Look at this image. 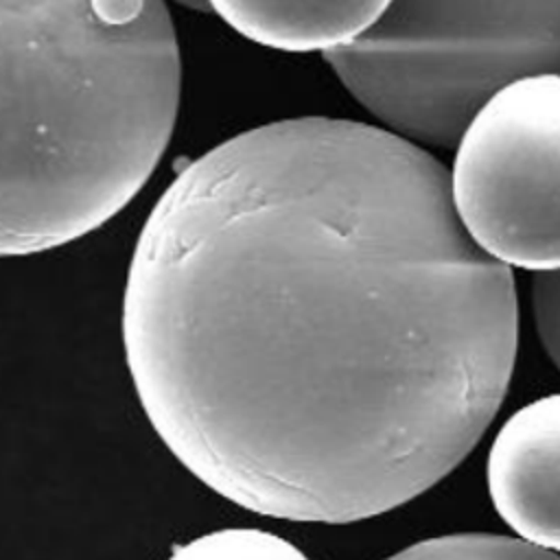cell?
Returning <instances> with one entry per match:
<instances>
[{
    "instance_id": "8992f818",
    "label": "cell",
    "mask_w": 560,
    "mask_h": 560,
    "mask_svg": "<svg viewBox=\"0 0 560 560\" xmlns=\"http://www.w3.org/2000/svg\"><path fill=\"white\" fill-rule=\"evenodd\" d=\"M243 37L289 52H330L354 42L387 2H243L210 4Z\"/></svg>"
},
{
    "instance_id": "7a4b0ae2",
    "label": "cell",
    "mask_w": 560,
    "mask_h": 560,
    "mask_svg": "<svg viewBox=\"0 0 560 560\" xmlns=\"http://www.w3.org/2000/svg\"><path fill=\"white\" fill-rule=\"evenodd\" d=\"M179 92L164 2H0V256L118 214L160 164Z\"/></svg>"
},
{
    "instance_id": "9c48e42d",
    "label": "cell",
    "mask_w": 560,
    "mask_h": 560,
    "mask_svg": "<svg viewBox=\"0 0 560 560\" xmlns=\"http://www.w3.org/2000/svg\"><path fill=\"white\" fill-rule=\"evenodd\" d=\"M532 311L540 343L560 370V269L542 271L534 278Z\"/></svg>"
},
{
    "instance_id": "52a82bcc",
    "label": "cell",
    "mask_w": 560,
    "mask_h": 560,
    "mask_svg": "<svg viewBox=\"0 0 560 560\" xmlns=\"http://www.w3.org/2000/svg\"><path fill=\"white\" fill-rule=\"evenodd\" d=\"M385 560H560V556L508 536L451 534L420 540Z\"/></svg>"
},
{
    "instance_id": "6da1fadb",
    "label": "cell",
    "mask_w": 560,
    "mask_h": 560,
    "mask_svg": "<svg viewBox=\"0 0 560 560\" xmlns=\"http://www.w3.org/2000/svg\"><path fill=\"white\" fill-rule=\"evenodd\" d=\"M122 346L151 427L199 481L258 514L350 523L475 448L512 378L518 300L438 158L304 116L168 184L129 262Z\"/></svg>"
},
{
    "instance_id": "3957f363",
    "label": "cell",
    "mask_w": 560,
    "mask_h": 560,
    "mask_svg": "<svg viewBox=\"0 0 560 560\" xmlns=\"http://www.w3.org/2000/svg\"><path fill=\"white\" fill-rule=\"evenodd\" d=\"M324 59L389 133L451 149L503 88L560 74V0L387 2Z\"/></svg>"
},
{
    "instance_id": "ba28073f",
    "label": "cell",
    "mask_w": 560,
    "mask_h": 560,
    "mask_svg": "<svg viewBox=\"0 0 560 560\" xmlns=\"http://www.w3.org/2000/svg\"><path fill=\"white\" fill-rule=\"evenodd\" d=\"M168 560H308L289 540L252 527L203 534L175 547Z\"/></svg>"
},
{
    "instance_id": "5b68a950",
    "label": "cell",
    "mask_w": 560,
    "mask_h": 560,
    "mask_svg": "<svg viewBox=\"0 0 560 560\" xmlns=\"http://www.w3.org/2000/svg\"><path fill=\"white\" fill-rule=\"evenodd\" d=\"M499 516L529 545L560 551V394L514 411L488 453Z\"/></svg>"
},
{
    "instance_id": "277c9868",
    "label": "cell",
    "mask_w": 560,
    "mask_h": 560,
    "mask_svg": "<svg viewBox=\"0 0 560 560\" xmlns=\"http://www.w3.org/2000/svg\"><path fill=\"white\" fill-rule=\"evenodd\" d=\"M448 190L488 258L560 269V74L514 81L483 105L455 147Z\"/></svg>"
}]
</instances>
